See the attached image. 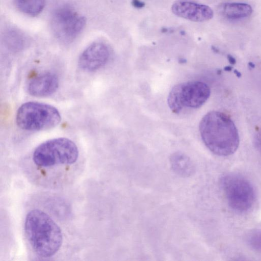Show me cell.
Segmentation results:
<instances>
[{
    "label": "cell",
    "instance_id": "cell-1",
    "mask_svg": "<svg viewBox=\"0 0 261 261\" xmlns=\"http://www.w3.org/2000/svg\"><path fill=\"white\" fill-rule=\"evenodd\" d=\"M24 228L29 244L39 257L54 256L62 246L63 233L61 228L41 210L35 208L27 214Z\"/></svg>",
    "mask_w": 261,
    "mask_h": 261
},
{
    "label": "cell",
    "instance_id": "cell-2",
    "mask_svg": "<svg viewBox=\"0 0 261 261\" xmlns=\"http://www.w3.org/2000/svg\"><path fill=\"white\" fill-rule=\"evenodd\" d=\"M199 129L207 148L219 156L233 154L238 148L239 135L232 119L226 114L213 111L201 119Z\"/></svg>",
    "mask_w": 261,
    "mask_h": 261
},
{
    "label": "cell",
    "instance_id": "cell-3",
    "mask_svg": "<svg viewBox=\"0 0 261 261\" xmlns=\"http://www.w3.org/2000/svg\"><path fill=\"white\" fill-rule=\"evenodd\" d=\"M76 145L66 138L47 140L40 144L32 154V162L39 169L50 170L56 168H67L78 160Z\"/></svg>",
    "mask_w": 261,
    "mask_h": 261
},
{
    "label": "cell",
    "instance_id": "cell-4",
    "mask_svg": "<svg viewBox=\"0 0 261 261\" xmlns=\"http://www.w3.org/2000/svg\"><path fill=\"white\" fill-rule=\"evenodd\" d=\"M59 111L55 107L44 103L30 101L22 104L16 115L17 125L22 129L39 131L56 126L61 121Z\"/></svg>",
    "mask_w": 261,
    "mask_h": 261
},
{
    "label": "cell",
    "instance_id": "cell-5",
    "mask_svg": "<svg viewBox=\"0 0 261 261\" xmlns=\"http://www.w3.org/2000/svg\"><path fill=\"white\" fill-rule=\"evenodd\" d=\"M210 94V88L204 82H184L172 88L168 96V105L173 113L179 114L201 107Z\"/></svg>",
    "mask_w": 261,
    "mask_h": 261
},
{
    "label": "cell",
    "instance_id": "cell-6",
    "mask_svg": "<svg viewBox=\"0 0 261 261\" xmlns=\"http://www.w3.org/2000/svg\"><path fill=\"white\" fill-rule=\"evenodd\" d=\"M220 185L227 203L233 210L244 212L250 209L255 200L252 185L244 177L230 173L223 176Z\"/></svg>",
    "mask_w": 261,
    "mask_h": 261
},
{
    "label": "cell",
    "instance_id": "cell-7",
    "mask_svg": "<svg viewBox=\"0 0 261 261\" xmlns=\"http://www.w3.org/2000/svg\"><path fill=\"white\" fill-rule=\"evenodd\" d=\"M85 23V18L68 5L59 7L53 13L52 25L54 31L60 40L65 42L76 38Z\"/></svg>",
    "mask_w": 261,
    "mask_h": 261
},
{
    "label": "cell",
    "instance_id": "cell-8",
    "mask_svg": "<svg viewBox=\"0 0 261 261\" xmlns=\"http://www.w3.org/2000/svg\"><path fill=\"white\" fill-rule=\"evenodd\" d=\"M110 50L105 43L95 42L88 46L80 55L78 64L86 71H95L105 66L110 57Z\"/></svg>",
    "mask_w": 261,
    "mask_h": 261
},
{
    "label": "cell",
    "instance_id": "cell-9",
    "mask_svg": "<svg viewBox=\"0 0 261 261\" xmlns=\"http://www.w3.org/2000/svg\"><path fill=\"white\" fill-rule=\"evenodd\" d=\"M171 10L175 15L195 22H203L213 17V11L209 6L189 0H176Z\"/></svg>",
    "mask_w": 261,
    "mask_h": 261
},
{
    "label": "cell",
    "instance_id": "cell-10",
    "mask_svg": "<svg viewBox=\"0 0 261 261\" xmlns=\"http://www.w3.org/2000/svg\"><path fill=\"white\" fill-rule=\"evenodd\" d=\"M59 87V79L51 72H46L31 79L27 86L28 93L35 97H45L52 95Z\"/></svg>",
    "mask_w": 261,
    "mask_h": 261
},
{
    "label": "cell",
    "instance_id": "cell-11",
    "mask_svg": "<svg viewBox=\"0 0 261 261\" xmlns=\"http://www.w3.org/2000/svg\"><path fill=\"white\" fill-rule=\"evenodd\" d=\"M172 170L178 175L187 177L192 176L195 171V166L192 161L185 154L176 152L170 159Z\"/></svg>",
    "mask_w": 261,
    "mask_h": 261
},
{
    "label": "cell",
    "instance_id": "cell-12",
    "mask_svg": "<svg viewBox=\"0 0 261 261\" xmlns=\"http://www.w3.org/2000/svg\"><path fill=\"white\" fill-rule=\"evenodd\" d=\"M221 12L230 19H240L250 16L252 13L251 6L243 3H227L220 7Z\"/></svg>",
    "mask_w": 261,
    "mask_h": 261
},
{
    "label": "cell",
    "instance_id": "cell-13",
    "mask_svg": "<svg viewBox=\"0 0 261 261\" xmlns=\"http://www.w3.org/2000/svg\"><path fill=\"white\" fill-rule=\"evenodd\" d=\"M14 2L21 12L28 15L35 16L43 10L45 0H14Z\"/></svg>",
    "mask_w": 261,
    "mask_h": 261
},
{
    "label": "cell",
    "instance_id": "cell-14",
    "mask_svg": "<svg viewBox=\"0 0 261 261\" xmlns=\"http://www.w3.org/2000/svg\"><path fill=\"white\" fill-rule=\"evenodd\" d=\"M4 40L7 47L13 51L20 50L25 44L23 34L14 29H9L4 33Z\"/></svg>",
    "mask_w": 261,
    "mask_h": 261
},
{
    "label": "cell",
    "instance_id": "cell-15",
    "mask_svg": "<svg viewBox=\"0 0 261 261\" xmlns=\"http://www.w3.org/2000/svg\"><path fill=\"white\" fill-rule=\"evenodd\" d=\"M245 240L250 247L261 252V229H255L249 232Z\"/></svg>",
    "mask_w": 261,
    "mask_h": 261
},
{
    "label": "cell",
    "instance_id": "cell-16",
    "mask_svg": "<svg viewBox=\"0 0 261 261\" xmlns=\"http://www.w3.org/2000/svg\"><path fill=\"white\" fill-rule=\"evenodd\" d=\"M132 5L137 8H142L145 4L140 0H132Z\"/></svg>",
    "mask_w": 261,
    "mask_h": 261
}]
</instances>
